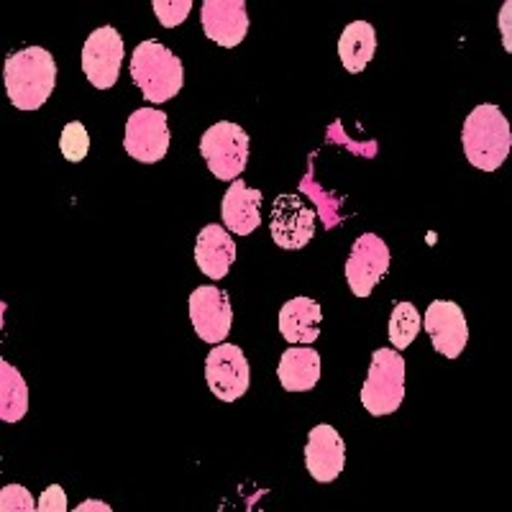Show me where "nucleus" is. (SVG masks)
Segmentation results:
<instances>
[{
	"mask_svg": "<svg viewBox=\"0 0 512 512\" xmlns=\"http://www.w3.org/2000/svg\"><path fill=\"white\" fill-rule=\"evenodd\" d=\"M461 144L466 159L482 172H495L502 167L512 149V131L505 113L492 103L477 105L466 116L461 128Z\"/></svg>",
	"mask_w": 512,
	"mask_h": 512,
	"instance_id": "nucleus-2",
	"label": "nucleus"
},
{
	"mask_svg": "<svg viewBox=\"0 0 512 512\" xmlns=\"http://www.w3.org/2000/svg\"><path fill=\"white\" fill-rule=\"evenodd\" d=\"M420 333V315L413 303H397L390 315V341L395 349H408Z\"/></svg>",
	"mask_w": 512,
	"mask_h": 512,
	"instance_id": "nucleus-21",
	"label": "nucleus"
},
{
	"mask_svg": "<svg viewBox=\"0 0 512 512\" xmlns=\"http://www.w3.org/2000/svg\"><path fill=\"white\" fill-rule=\"evenodd\" d=\"M277 379L287 392H308L320 379V356L310 346H292L277 364Z\"/></svg>",
	"mask_w": 512,
	"mask_h": 512,
	"instance_id": "nucleus-18",
	"label": "nucleus"
},
{
	"mask_svg": "<svg viewBox=\"0 0 512 512\" xmlns=\"http://www.w3.org/2000/svg\"><path fill=\"white\" fill-rule=\"evenodd\" d=\"M67 510V495L59 484L44 489V495L39 497V512H64Z\"/></svg>",
	"mask_w": 512,
	"mask_h": 512,
	"instance_id": "nucleus-25",
	"label": "nucleus"
},
{
	"mask_svg": "<svg viewBox=\"0 0 512 512\" xmlns=\"http://www.w3.org/2000/svg\"><path fill=\"white\" fill-rule=\"evenodd\" d=\"M236 262V241L218 223H210L198 233L195 241V264L210 280H223Z\"/></svg>",
	"mask_w": 512,
	"mask_h": 512,
	"instance_id": "nucleus-16",
	"label": "nucleus"
},
{
	"mask_svg": "<svg viewBox=\"0 0 512 512\" xmlns=\"http://www.w3.org/2000/svg\"><path fill=\"white\" fill-rule=\"evenodd\" d=\"M3 80L18 111H39L57 88V62L44 47L21 49L6 59Z\"/></svg>",
	"mask_w": 512,
	"mask_h": 512,
	"instance_id": "nucleus-1",
	"label": "nucleus"
},
{
	"mask_svg": "<svg viewBox=\"0 0 512 512\" xmlns=\"http://www.w3.org/2000/svg\"><path fill=\"white\" fill-rule=\"evenodd\" d=\"M323 310L310 297H292L280 310V333L290 344L310 346L320 338Z\"/></svg>",
	"mask_w": 512,
	"mask_h": 512,
	"instance_id": "nucleus-17",
	"label": "nucleus"
},
{
	"mask_svg": "<svg viewBox=\"0 0 512 512\" xmlns=\"http://www.w3.org/2000/svg\"><path fill=\"white\" fill-rule=\"evenodd\" d=\"M123 54V39L113 26H100L88 36L82 47V72L93 82V88L111 90L116 85Z\"/></svg>",
	"mask_w": 512,
	"mask_h": 512,
	"instance_id": "nucleus-7",
	"label": "nucleus"
},
{
	"mask_svg": "<svg viewBox=\"0 0 512 512\" xmlns=\"http://www.w3.org/2000/svg\"><path fill=\"white\" fill-rule=\"evenodd\" d=\"M425 333L431 336L433 349L446 359H459L461 351L469 344V326L461 305L451 300H433L425 310Z\"/></svg>",
	"mask_w": 512,
	"mask_h": 512,
	"instance_id": "nucleus-11",
	"label": "nucleus"
},
{
	"mask_svg": "<svg viewBox=\"0 0 512 512\" xmlns=\"http://www.w3.org/2000/svg\"><path fill=\"white\" fill-rule=\"evenodd\" d=\"M269 233L280 249H303L315 236V213L300 200V195H277Z\"/></svg>",
	"mask_w": 512,
	"mask_h": 512,
	"instance_id": "nucleus-12",
	"label": "nucleus"
},
{
	"mask_svg": "<svg viewBox=\"0 0 512 512\" xmlns=\"http://www.w3.org/2000/svg\"><path fill=\"white\" fill-rule=\"evenodd\" d=\"M29 413V384L16 367L0 359V420L18 423Z\"/></svg>",
	"mask_w": 512,
	"mask_h": 512,
	"instance_id": "nucleus-20",
	"label": "nucleus"
},
{
	"mask_svg": "<svg viewBox=\"0 0 512 512\" xmlns=\"http://www.w3.org/2000/svg\"><path fill=\"white\" fill-rule=\"evenodd\" d=\"M131 80L149 103H167L185 85L182 59L159 41H141L131 57Z\"/></svg>",
	"mask_w": 512,
	"mask_h": 512,
	"instance_id": "nucleus-3",
	"label": "nucleus"
},
{
	"mask_svg": "<svg viewBox=\"0 0 512 512\" xmlns=\"http://www.w3.org/2000/svg\"><path fill=\"white\" fill-rule=\"evenodd\" d=\"M205 379L210 392L221 402H236L246 395L251 382L249 361L233 344H216L205 359Z\"/></svg>",
	"mask_w": 512,
	"mask_h": 512,
	"instance_id": "nucleus-6",
	"label": "nucleus"
},
{
	"mask_svg": "<svg viewBox=\"0 0 512 512\" xmlns=\"http://www.w3.org/2000/svg\"><path fill=\"white\" fill-rule=\"evenodd\" d=\"M262 200V190L246 187V182L241 177L233 180L228 192L223 195V226L231 233H236V236H249V233H254L259 228V223H262Z\"/></svg>",
	"mask_w": 512,
	"mask_h": 512,
	"instance_id": "nucleus-15",
	"label": "nucleus"
},
{
	"mask_svg": "<svg viewBox=\"0 0 512 512\" xmlns=\"http://www.w3.org/2000/svg\"><path fill=\"white\" fill-rule=\"evenodd\" d=\"M510 16H512V3L507 0L500 11V31H502V44H505V52H512V39H510Z\"/></svg>",
	"mask_w": 512,
	"mask_h": 512,
	"instance_id": "nucleus-26",
	"label": "nucleus"
},
{
	"mask_svg": "<svg viewBox=\"0 0 512 512\" xmlns=\"http://www.w3.org/2000/svg\"><path fill=\"white\" fill-rule=\"evenodd\" d=\"M374 52H377V31H374L372 24H367V21H354V24H349L341 31L338 57H341V64L346 67V72H351V75L364 72V67L374 59Z\"/></svg>",
	"mask_w": 512,
	"mask_h": 512,
	"instance_id": "nucleus-19",
	"label": "nucleus"
},
{
	"mask_svg": "<svg viewBox=\"0 0 512 512\" xmlns=\"http://www.w3.org/2000/svg\"><path fill=\"white\" fill-rule=\"evenodd\" d=\"M0 510L3 512H36L39 500L31 497V492L21 484H8L0 489Z\"/></svg>",
	"mask_w": 512,
	"mask_h": 512,
	"instance_id": "nucleus-23",
	"label": "nucleus"
},
{
	"mask_svg": "<svg viewBox=\"0 0 512 512\" xmlns=\"http://www.w3.org/2000/svg\"><path fill=\"white\" fill-rule=\"evenodd\" d=\"M190 320L195 333L203 338L205 344H223V338H228L233 323L228 292L218 290L216 285L195 287L190 295Z\"/></svg>",
	"mask_w": 512,
	"mask_h": 512,
	"instance_id": "nucleus-10",
	"label": "nucleus"
},
{
	"mask_svg": "<svg viewBox=\"0 0 512 512\" xmlns=\"http://www.w3.org/2000/svg\"><path fill=\"white\" fill-rule=\"evenodd\" d=\"M346 464V443L338 436L333 425L320 423L308 433L305 443V466L310 477L320 484H328L338 479Z\"/></svg>",
	"mask_w": 512,
	"mask_h": 512,
	"instance_id": "nucleus-13",
	"label": "nucleus"
},
{
	"mask_svg": "<svg viewBox=\"0 0 512 512\" xmlns=\"http://www.w3.org/2000/svg\"><path fill=\"white\" fill-rule=\"evenodd\" d=\"M59 149H62L67 162H82L90 152V134L88 128L82 126L80 121H72L62 128L59 136Z\"/></svg>",
	"mask_w": 512,
	"mask_h": 512,
	"instance_id": "nucleus-22",
	"label": "nucleus"
},
{
	"mask_svg": "<svg viewBox=\"0 0 512 512\" xmlns=\"http://www.w3.org/2000/svg\"><path fill=\"white\" fill-rule=\"evenodd\" d=\"M200 21H203L205 36L223 49L239 47L249 31V13H246L244 0H205Z\"/></svg>",
	"mask_w": 512,
	"mask_h": 512,
	"instance_id": "nucleus-14",
	"label": "nucleus"
},
{
	"mask_svg": "<svg viewBox=\"0 0 512 512\" xmlns=\"http://www.w3.org/2000/svg\"><path fill=\"white\" fill-rule=\"evenodd\" d=\"M93 510L111 512V505H105V502H100V500H88V502H82V505L75 507V512H93Z\"/></svg>",
	"mask_w": 512,
	"mask_h": 512,
	"instance_id": "nucleus-27",
	"label": "nucleus"
},
{
	"mask_svg": "<svg viewBox=\"0 0 512 512\" xmlns=\"http://www.w3.org/2000/svg\"><path fill=\"white\" fill-rule=\"evenodd\" d=\"M402 400H405V359L395 349H377L361 387V405L369 415L382 418L395 413Z\"/></svg>",
	"mask_w": 512,
	"mask_h": 512,
	"instance_id": "nucleus-4",
	"label": "nucleus"
},
{
	"mask_svg": "<svg viewBox=\"0 0 512 512\" xmlns=\"http://www.w3.org/2000/svg\"><path fill=\"white\" fill-rule=\"evenodd\" d=\"M152 11L157 13L159 24L164 29H175L190 16L192 11V0H154Z\"/></svg>",
	"mask_w": 512,
	"mask_h": 512,
	"instance_id": "nucleus-24",
	"label": "nucleus"
},
{
	"mask_svg": "<svg viewBox=\"0 0 512 512\" xmlns=\"http://www.w3.org/2000/svg\"><path fill=\"white\" fill-rule=\"evenodd\" d=\"M390 269V249L377 233H364L351 246V256L346 259V280L356 297L372 295L374 285Z\"/></svg>",
	"mask_w": 512,
	"mask_h": 512,
	"instance_id": "nucleus-9",
	"label": "nucleus"
},
{
	"mask_svg": "<svg viewBox=\"0 0 512 512\" xmlns=\"http://www.w3.org/2000/svg\"><path fill=\"white\" fill-rule=\"evenodd\" d=\"M200 154L205 157L210 175H216V180H239L249 162V134L239 123L218 121L200 139Z\"/></svg>",
	"mask_w": 512,
	"mask_h": 512,
	"instance_id": "nucleus-5",
	"label": "nucleus"
},
{
	"mask_svg": "<svg viewBox=\"0 0 512 512\" xmlns=\"http://www.w3.org/2000/svg\"><path fill=\"white\" fill-rule=\"evenodd\" d=\"M128 157L136 162L154 164L164 159L169 149V128L167 113L157 108H139L128 116L126 136H123Z\"/></svg>",
	"mask_w": 512,
	"mask_h": 512,
	"instance_id": "nucleus-8",
	"label": "nucleus"
}]
</instances>
